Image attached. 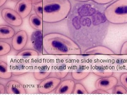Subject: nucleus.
Segmentation results:
<instances>
[{"label":"nucleus","instance_id":"17","mask_svg":"<svg viewBox=\"0 0 127 95\" xmlns=\"http://www.w3.org/2000/svg\"><path fill=\"white\" fill-rule=\"evenodd\" d=\"M39 53L36 50L32 49H25L18 52L17 55L19 56H37Z\"/></svg>","mask_w":127,"mask_h":95},{"label":"nucleus","instance_id":"3","mask_svg":"<svg viewBox=\"0 0 127 95\" xmlns=\"http://www.w3.org/2000/svg\"><path fill=\"white\" fill-rule=\"evenodd\" d=\"M71 9L69 0H43V22H60L69 15Z\"/></svg>","mask_w":127,"mask_h":95},{"label":"nucleus","instance_id":"4","mask_svg":"<svg viewBox=\"0 0 127 95\" xmlns=\"http://www.w3.org/2000/svg\"><path fill=\"white\" fill-rule=\"evenodd\" d=\"M105 18L114 24L127 23V0H117L105 8Z\"/></svg>","mask_w":127,"mask_h":95},{"label":"nucleus","instance_id":"6","mask_svg":"<svg viewBox=\"0 0 127 95\" xmlns=\"http://www.w3.org/2000/svg\"><path fill=\"white\" fill-rule=\"evenodd\" d=\"M61 82V80L56 77L47 78L39 84L38 90L42 94H47L56 89Z\"/></svg>","mask_w":127,"mask_h":95},{"label":"nucleus","instance_id":"1","mask_svg":"<svg viewBox=\"0 0 127 95\" xmlns=\"http://www.w3.org/2000/svg\"><path fill=\"white\" fill-rule=\"evenodd\" d=\"M102 5L93 1L75 4L68 15V25L71 34L76 39H100L105 35L108 22Z\"/></svg>","mask_w":127,"mask_h":95},{"label":"nucleus","instance_id":"12","mask_svg":"<svg viewBox=\"0 0 127 95\" xmlns=\"http://www.w3.org/2000/svg\"><path fill=\"white\" fill-rule=\"evenodd\" d=\"M87 55H114L115 53L111 49L102 46H96L89 48L85 51Z\"/></svg>","mask_w":127,"mask_h":95},{"label":"nucleus","instance_id":"32","mask_svg":"<svg viewBox=\"0 0 127 95\" xmlns=\"http://www.w3.org/2000/svg\"><path fill=\"white\" fill-rule=\"evenodd\" d=\"M75 0L78 1V2H85V1H88L90 0Z\"/></svg>","mask_w":127,"mask_h":95},{"label":"nucleus","instance_id":"30","mask_svg":"<svg viewBox=\"0 0 127 95\" xmlns=\"http://www.w3.org/2000/svg\"><path fill=\"white\" fill-rule=\"evenodd\" d=\"M7 0H0V7H2L7 2Z\"/></svg>","mask_w":127,"mask_h":95},{"label":"nucleus","instance_id":"10","mask_svg":"<svg viewBox=\"0 0 127 95\" xmlns=\"http://www.w3.org/2000/svg\"><path fill=\"white\" fill-rule=\"evenodd\" d=\"M75 83L71 80H66L61 82L55 91V94H71L73 93Z\"/></svg>","mask_w":127,"mask_h":95},{"label":"nucleus","instance_id":"31","mask_svg":"<svg viewBox=\"0 0 127 95\" xmlns=\"http://www.w3.org/2000/svg\"><path fill=\"white\" fill-rule=\"evenodd\" d=\"M33 4L35 3H38V2H41L43 1V0H31Z\"/></svg>","mask_w":127,"mask_h":95},{"label":"nucleus","instance_id":"19","mask_svg":"<svg viewBox=\"0 0 127 95\" xmlns=\"http://www.w3.org/2000/svg\"><path fill=\"white\" fill-rule=\"evenodd\" d=\"M33 9L37 15L43 18V1L33 4Z\"/></svg>","mask_w":127,"mask_h":95},{"label":"nucleus","instance_id":"28","mask_svg":"<svg viewBox=\"0 0 127 95\" xmlns=\"http://www.w3.org/2000/svg\"><path fill=\"white\" fill-rule=\"evenodd\" d=\"M92 94H109L106 91L103 90H100V89H96V90L92 92Z\"/></svg>","mask_w":127,"mask_h":95},{"label":"nucleus","instance_id":"20","mask_svg":"<svg viewBox=\"0 0 127 95\" xmlns=\"http://www.w3.org/2000/svg\"><path fill=\"white\" fill-rule=\"evenodd\" d=\"M90 72H72V76L74 80L77 81L82 80L88 76Z\"/></svg>","mask_w":127,"mask_h":95},{"label":"nucleus","instance_id":"24","mask_svg":"<svg viewBox=\"0 0 127 95\" xmlns=\"http://www.w3.org/2000/svg\"><path fill=\"white\" fill-rule=\"evenodd\" d=\"M94 74H95L96 75L98 76H101L102 77H108V76H111L113 74V72H94Z\"/></svg>","mask_w":127,"mask_h":95},{"label":"nucleus","instance_id":"15","mask_svg":"<svg viewBox=\"0 0 127 95\" xmlns=\"http://www.w3.org/2000/svg\"><path fill=\"white\" fill-rule=\"evenodd\" d=\"M7 64L5 62L0 61V78L3 79H8L12 77L11 72L7 71Z\"/></svg>","mask_w":127,"mask_h":95},{"label":"nucleus","instance_id":"7","mask_svg":"<svg viewBox=\"0 0 127 95\" xmlns=\"http://www.w3.org/2000/svg\"><path fill=\"white\" fill-rule=\"evenodd\" d=\"M28 41V35L24 30L19 31L12 37L11 45L12 48L16 51L23 49Z\"/></svg>","mask_w":127,"mask_h":95},{"label":"nucleus","instance_id":"5","mask_svg":"<svg viewBox=\"0 0 127 95\" xmlns=\"http://www.w3.org/2000/svg\"><path fill=\"white\" fill-rule=\"evenodd\" d=\"M1 14L3 20L10 25L18 27L23 23V18L15 10L4 7L1 10Z\"/></svg>","mask_w":127,"mask_h":95},{"label":"nucleus","instance_id":"11","mask_svg":"<svg viewBox=\"0 0 127 95\" xmlns=\"http://www.w3.org/2000/svg\"><path fill=\"white\" fill-rule=\"evenodd\" d=\"M6 90L9 94H25L27 93L24 86L15 80H11L7 82Z\"/></svg>","mask_w":127,"mask_h":95},{"label":"nucleus","instance_id":"18","mask_svg":"<svg viewBox=\"0 0 127 95\" xmlns=\"http://www.w3.org/2000/svg\"><path fill=\"white\" fill-rule=\"evenodd\" d=\"M73 94H88V92L83 85L80 83L75 84Z\"/></svg>","mask_w":127,"mask_h":95},{"label":"nucleus","instance_id":"29","mask_svg":"<svg viewBox=\"0 0 127 95\" xmlns=\"http://www.w3.org/2000/svg\"><path fill=\"white\" fill-rule=\"evenodd\" d=\"M6 88H5L4 86L2 84H0V94L2 95V94H5V92Z\"/></svg>","mask_w":127,"mask_h":95},{"label":"nucleus","instance_id":"16","mask_svg":"<svg viewBox=\"0 0 127 95\" xmlns=\"http://www.w3.org/2000/svg\"><path fill=\"white\" fill-rule=\"evenodd\" d=\"M11 49V46L9 43L3 41H0V56L9 54Z\"/></svg>","mask_w":127,"mask_h":95},{"label":"nucleus","instance_id":"2","mask_svg":"<svg viewBox=\"0 0 127 95\" xmlns=\"http://www.w3.org/2000/svg\"><path fill=\"white\" fill-rule=\"evenodd\" d=\"M42 47L49 55H79L81 50L79 46L72 39L58 32L45 35L42 39Z\"/></svg>","mask_w":127,"mask_h":95},{"label":"nucleus","instance_id":"22","mask_svg":"<svg viewBox=\"0 0 127 95\" xmlns=\"http://www.w3.org/2000/svg\"><path fill=\"white\" fill-rule=\"evenodd\" d=\"M112 93L113 94H127V90L123 86L116 85L113 88Z\"/></svg>","mask_w":127,"mask_h":95},{"label":"nucleus","instance_id":"21","mask_svg":"<svg viewBox=\"0 0 127 95\" xmlns=\"http://www.w3.org/2000/svg\"><path fill=\"white\" fill-rule=\"evenodd\" d=\"M51 73V72H34V77L37 80H42L47 78Z\"/></svg>","mask_w":127,"mask_h":95},{"label":"nucleus","instance_id":"25","mask_svg":"<svg viewBox=\"0 0 127 95\" xmlns=\"http://www.w3.org/2000/svg\"><path fill=\"white\" fill-rule=\"evenodd\" d=\"M121 55H127V41L123 43L120 50Z\"/></svg>","mask_w":127,"mask_h":95},{"label":"nucleus","instance_id":"26","mask_svg":"<svg viewBox=\"0 0 127 95\" xmlns=\"http://www.w3.org/2000/svg\"><path fill=\"white\" fill-rule=\"evenodd\" d=\"M93 2L101 5L106 4L113 1L114 0H91Z\"/></svg>","mask_w":127,"mask_h":95},{"label":"nucleus","instance_id":"27","mask_svg":"<svg viewBox=\"0 0 127 95\" xmlns=\"http://www.w3.org/2000/svg\"><path fill=\"white\" fill-rule=\"evenodd\" d=\"M68 73V72H56V74L58 78L62 79L66 77Z\"/></svg>","mask_w":127,"mask_h":95},{"label":"nucleus","instance_id":"14","mask_svg":"<svg viewBox=\"0 0 127 95\" xmlns=\"http://www.w3.org/2000/svg\"><path fill=\"white\" fill-rule=\"evenodd\" d=\"M15 30L6 25H0V39L7 40L12 38L15 34Z\"/></svg>","mask_w":127,"mask_h":95},{"label":"nucleus","instance_id":"33","mask_svg":"<svg viewBox=\"0 0 127 95\" xmlns=\"http://www.w3.org/2000/svg\"><path fill=\"white\" fill-rule=\"evenodd\" d=\"M10 0L11 1H19V0Z\"/></svg>","mask_w":127,"mask_h":95},{"label":"nucleus","instance_id":"23","mask_svg":"<svg viewBox=\"0 0 127 95\" xmlns=\"http://www.w3.org/2000/svg\"><path fill=\"white\" fill-rule=\"evenodd\" d=\"M120 81L123 86L127 89V72H124L121 75Z\"/></svg>","mask_w":127,"mask_h":95},{"label":"nucleus","instance_id":"13","mask_svg":"<svg viewBox=\"0 0 127 95\" xmlns=\"http://www.w3.org/2000/svg\"><path fill=\"white\" fill-rule=\"evenodd\" d=\"M28 21L30 25L34 29L40 31L43 30V19L36 14L31 15Z\"/></svg>","mask_w":127,"mask_h":95},{"label":"nucleus","instance_id":"9","mask_svg":"<svg viewBox=\"0 0 127 95\" xmlns=\"http://www.w3.org/2000/svg\"><path fill=\"white\" fill-rule=\"evenodd\" d=\"M33 6V3L31 0H19L16 4L15 10L24 19L31 14Z\"/></svg>","mask_w":127,"mask_h":95},{"label":"nucleus","instance_id":"8","mask_svg":"<svg viewBox=\"0 0 127 95\" xmlns=\"http://www.w3.org/2000/svg\"><path fill=\"white\" fill-rule=\"evenodd\" d=\"M118 80L116 77L111 76L103 77L95 82V86L96 89L108 91L112 89L117 85Z\"/></svg>","mask_w":127,"mask_h":95}]
</instances>
